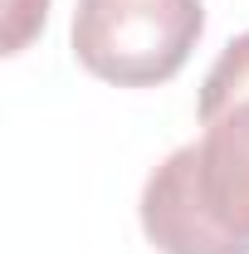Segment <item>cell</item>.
Listing matches in <instances>:
<instances>
[{
  "mask_svg": "<svg viewBox=\"0 0 249 254\" xmlns=\"http://www.w3.org/2000/svg\"><path fill=\"white\" fill-rule=\"evenodd\" d=\"M200 137L142 186V230L161 254H249V30L210 64Z\"/></svg>",
  "mask_w": 249,
  "mask_h": 254,
  "instance_id": "1",
  "label": "cell"
},
{
  "mask_svg": "<svg viewBox=\"0 0 249 254\" xmlns=\"http://www.w3.org/2000/svg\"><path fill=\"white\" fill-rule=\"evenodd\" d=\"M200 30V0H78L73 59L103 83L156 88L186 68Z\"/></svg>",
  "mask_w": 249,
  "mask_h": 254,
  "instance_id": "2",
  "label": "cell"
},
{
  "mask_svg": "<svg viewBox=\"0 0 249 254\" xmlns=\"http://www.w3.org/2000/svg\"><path fill=\"white\" fill-rule=\"evenodd\" d=\"M49 0H5V54H20L30 34L44 25Z\"/></svg>",
  "mask_w": 249,
  "mask_h": 254,
  "instance_id": "3",
  "label": "cell"
}]
</instances>
